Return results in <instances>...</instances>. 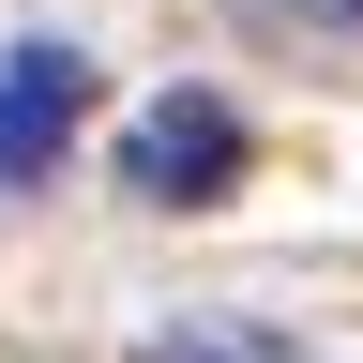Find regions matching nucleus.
<instances>
[{"instance_id": "1", "label": "nucleus", "mask_w": 363, "mask_h": 363, "mask_svg": "<svg viewBox=\"0 0 363 363\" xmlns=\"http://www.w3.org/2000/svg\"><path fill=\"white\" fill-rule=\"evenodd\" d=\"M121 197L136 212H212V197H242V167H257V136H242V106L227 91H152V106L121 121Z\"/></svg>"}, {"instance_id": "2", "label": "nucleus", "mask_w": 363, "mask_h": 363, "mask_svg": "<svg viewBox=\"0 0 363 363\" xmlns=\"http://www.w3.org/2000/svg\"><path fill=\"white\" fill-rule=\"evenodd\" d=\"M76 121H91V61H76V45L61 30L0 45V197H30V182L76 152Z\"/></svg>"}, {"instance_id": "3", "label": "nucleus", "mask_w": 363, "mask_h": 363, "mask_svg": "<svg viewBox=\"0 0 363 363\" xmlns=\"http://www.w3.org/2000/svg\"><path fill=\"white\" fill-rule=\"evenodd\" d=\"M136 363H303L288 318H167V333H136Z\"/></svg>"}, {"instance_id": "4", "label": "nucleus", "mask_w": 363, "mask_h": 363, "mask_svg": "<svg viewBox=\"0 0 363 363\" xmlns=\"http://www.w3.org/2000/svg\"><path fill=\"white\" fill-rule=\"evenodd\" d=\"M257 16H288V30H333V45H363V0H257Z\"/></svg>"}]
</instances>
